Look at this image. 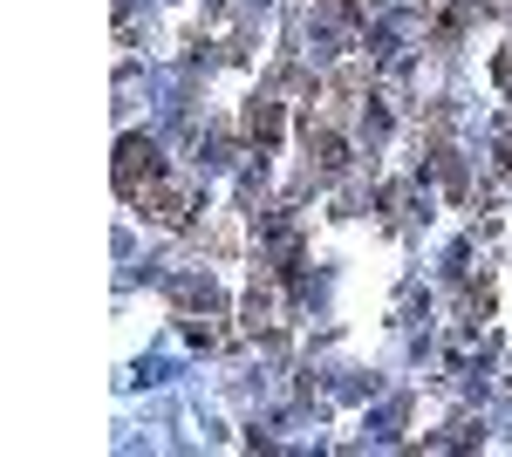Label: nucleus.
<instances>
[{"label": "nucleus", "mask_w": 512, "mask_h": 457, "mask_svg": "<svg viewBox=\"0 0 512 457\" xmlns=\"http://www.w3.org/2000/svg\"><path fill=\"white\" fill-rule=\"evenodd\" d=\"M151 144H144V137H123V151H117V185L123 191H137V178H144V164H151Z\"/></svg>", "instance_id": "nucleus-1"}]
</instances>
